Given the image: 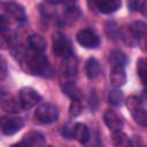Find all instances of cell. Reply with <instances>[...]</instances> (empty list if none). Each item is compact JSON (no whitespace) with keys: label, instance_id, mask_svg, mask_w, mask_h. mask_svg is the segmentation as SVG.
Returning a JSON list of instances; mask_svg holds the SVG:
<instances>
[{"label":"cell","instance_id":"obj_1","mask_svg":"<svg viewBox=\"0 0 147 147\" xmlns=\"http://www.w3.org/2000/svg\"><path fill=\"white\" fill-rule=\"evenodd\" d=\"M26 69L32 75L46 76L51 71L47 57L42 53H34L26 59Z\"/></svg>","mask_w":147,"mask_h":147},{"label":"cell","instance_id":"obj_2","mask_svg":"<svg viewBox=\"0 0 147 147\" xmlns=\"http://www.w3.org/2000/svg\"><path fill=\"white\" fill-rule=\"evenodd\" d=\"M126 106L131 111L134 122L140 126H147V110L142 107L140 100L137 96H129L126 100Z\"/></svg>","mask_w":147,"mask_h":147},{"label":"cell","instance_id":"obj_3","mask_svg":"<svg viewBox=\"0 0 147 147\" xmlns=\"http://www.w3.org/2000/svg\"><path fill=\"white\" fill-rule=\"evenodd\" d=\"M34 117L40 123L49 124L57 119L59 110L55 105L49 103V102H44L37 107V109L34 111Z\"/></svg>","mask_w":147,"mask_h":147},{"label":"cell","instance_id":"obj_4","mask_svg":"<svg viewBox=\"0 0 147 147\" xmlns=\"http://www.w3.org/2000/svg\"><path fill=\"white\" fill-rule=\"evenodd\" d=\"M53 52L56 56L64 59L72 54L71 42L64 33L56 32L53 34Z\"/></svg>","mask_w":147,"mask_h":147},{"label":"cell","instance_id":"obj_5","mask_svg":"<svg viewBox=\"0 0 147 147\" xmlns=\"http://www.w3.org/2000/svg\"><path fill=\"white\" fill-rule=\"evenodd\" d=\"M1 132L6 136H11L16 132H18L23 125L24 122L21 117L15 116H5L1 118Z\"/></svg>","mask_w":147,"mask_h":147},{"label":"cell","instance_id":"obj_6","mask_svg":"<svg viewBox=\"0 0 147 147\" xmlns=\"http://www.w3.org/2000/svg\"><path fill=\"white\" fill-rule=\"evenodd\" d=\"M18 99L24 109H30L40 101L41 96L36 90L31 87H23L18 92Z\"/></svg>","mask_w":147,"mask_h":147},{"label":"cell","instance_id":"obj_7","mask_svg":"<svg viewBox=\"0 0 147 147\" xmlns=\"http://www.w3.org/2000/svg\"><path fill=\"white\" fill-rule=\"evenodd\" d=\"M76 38L79 45L85 48H95L99 45V37L90 29H83L78 31Z\"/></svg>","mask_w":147,"mask_h":147},{"label":"cell","instance_id":"obj_8","mask_svg":"<svg viewBox=\"0 0 147 147\" xmlns=\"http://www.w3.org/2000/svg\"><path fill=\"white\" fill-rule=\"evenodd\" d=\"M103 119L106 125L110 131H113V133L121 131L123 127V119L114 110H107L103 115Z\"/></svg>","mask_w":147,"mask_h":147},{"label":"cell","instance_id":"obj_9","mask_svg":"<svg viewBox=\"0 0 147 147\" xmlns=\"http://www.w3.org/2000/svg\"><path fill=\"white\" fill-rule=\"evenodd\" d=\"M3 9L6 10V13L11 16L14 20L23 22L25 21V10L23 8L22 5L17 3V2H3Z\"/></svg>","mask_w":147,"mask_h":147},{"label":"cell","instance_id":"obj_10","mask_svg":"<svg viewBox=\"0 0 147 147\" xmlns=\"http://www.w3.org/2000/svg\"><path fill=\"white\" fill-rule=\"evenodd\" d=\"M110 84L115 87H121L126 83V74L124 67H111L109 74Z\"/></svg>","mask_w":147,"mask_h":147},{"label":"cell","instance_id":"obj_11","mask_svg":"<svg viewBox=\"0 0 147 147\" xmlns=\"http://www.w3.org/2000/svg\"><path fill=\"white\" fill-rule=\"evenodd\" d=\"M22 142H24L28 147H44L46 140L42 133L38 131H31L24 134Z\"/></svg>","mask_w":147,"mask_h":147},{"label":"cell","instance_id":"obj_12","mask_svg":"<svg viewBox=\"0 0 147 147\" xmlns=\"http://www.w3.org/2000/svg\"><path fill=\"white\" fill-rule=\"evenodd\" d=\"M92 5L95 6L96 9H98L100 13L110 14V13H114V11H116L117 9H119V7H121V1H117V0H105V1H96V2H93Z\"/></svg>","mask_w":147,"mask_h":147},{"label":"cell","instance_id":"obj_13","mask_svg":"<svg viewBox=\"0 0 147 147\" xmlns=\"http://www.w3.org/2000/svg\"><path fill=\"white\" fill-rule=\"evenodd\" d=\"M28 44L33 53H42L46 49V40L41 34L33 33L29 37Z\"/></svg>","mask_w":147,"mask_h":147},{"label":"cell","instance_id":"obj_14","mask_svg":"<svg viewBox=\"0 0 147 147\" xmlns=\"http://www.w3.org/2000/svg\"><path fill=\"white\" fill-rule=\"evenodd\" d=\"M129 31L132 34L133 39H136V40L147 38V24L145 22H141V21L133 22L130 25Z\"/></svg>","mask_w":147,"mask_h":147},{"label":"cell","instance_id":"obj_15","mask_svg":"<svg viewBox=\"0 0 147 147\" xmlns=\"http://www.w3.org/2000/svg\"><path fill=\"white\" fill-rule=\"evenodd\" d=\"M74 138L82 145H85L90 140L88 127L83 123H76L74 125Z\"/></svg>","mask_w":147,"mask_h":147},{"label":"cell","instance_id":"obj_16","mask_svg":"<svg viewBox=\"0 0 147 147\" xmlns=\"http://www.w3.org/2000/svg\"><path fill=\"white\" fill-rule=\"evenodd\" d=\"M2 109L9 114H17L24 108L18 98H8L2 100Z\"/></svg>","mask_w":147,"mask_h":147},{"label":"cell","instance_id":"obj_17","mask_svg":"<svg viewBox=\"0 0 147 147\" xmlns=\"http://www.w3.org/2000/svg\"><path fill=\"white\" fill-rule=\"evenodd\" d=\"M85 71H86V76H87L90 79H95V78L100 75V72H101L99 62H98L94 57H90V59L87 60V62H86Z\"/></svg>","mask_w":147,"mask_h":147},{"label":"cell","instance_id":"obj_18","mask_svg":"<svg viewBox=\"0 0 147 147\" xmlns=\"http://www.w3.org/2000/svg\"><path fill=\"white\" fill-rule=\"evenodd\" d=\"M113 145L114 147H133L131 139L122 131L113 133Z\"/></svg>","mask_w":147,"mask_h":147},{"label":"cell","instance_id":"obj_19","mask_svg":"<svg viewBox=\"0 0 147 147\" xmlns=\"http://www.w3.org/2000/svg\"><path fill=\"white\" fill-rule=\"evenodd\" d=\"M63 71L69 77H74L76 75V72H77V60H76V57L72 54L64 59Z\"/></svg>","mask_w":147,"mask_h":147},{"label":"cell","instance_id":"obj_20","mask_svg":"<svg viewBox=\"0 0 147 147\" xmlns=\"http://www.w3.org/2000/svg\"><path fill=\"white\" fill-rule=\"evenodd\" d=\"M109 62L111 67H124L126 63V56L123 52L115 49L111 51L109 54Z\"/></svg>","mask_w":147,"mask_h":147},{"label":"cell","instance_id":"obj_21","mask_svg":"<svg viewBox=\"0 0 147 147\" xmlns=\"http://www.w3.org/2000/svg\"><path fill=\"white\" fill-rule=\"evenodd\" d=\"M108 101L114 107L122 106V103L124 101V95H123L122 91L118 90V88H115V90L109 91V93H108Z\"/></svg>","mask_w":147,"mask_h":147},{"label":"cell","instance_id":"obj_22","mask_svg":"<svg viewBox=\"0 0 147 147\" xmlns=\"http://www.w3.org/2000/svg\"><path fill=\"white\" fill-rule=\"evenodd\" d=\"M137 72L141 83L147 87V60L139 59L137 62Z\"/></svg>","mask_w":147,"mask_h":147},{"label":"cell","instance_id":"obj_23","mask_svg":"<svg viewBox=\"0 0 147 147\" xmlns=\"http://www.w3.org/2000/svg\"><path fill=\"white\" fill-rule=\"evenodd\" d=\"M63 92H64L67 95H69L72 100H76V99L79 100V98H80V93H79L78 88H77L76 85L72 84V83H67V84L63 86Z\"/></svg>","mask_w":147,"mask_h":147},{"label":"cell","instance_id":"obj_24","mask_svg":"<svg viewBox=\"0 0 147 147\" xmlns=\"http://www.w3.org/2000/svg\"><path fill=\"white\" fill-rule=\"evenodd\" d=\"M83 108H82V103L78 99L72 100L69 107V116L70 117H77L78 115H80Z\"/></svg>","mask_w":147,"mask_h":147},{"label":"cell","instance_id":"obj_25","mask_svg":"<svg viewBox=\"0 0 147 147\" xmlns=\"http://www.w3.org/2000/svg\"><path fill=\"white\" fill-rule=\"evenodd\" d=\"M1 80L5 79L6 75H7V65H6V61L3 57H1Z\"/></svg>","mask_w":147,"mask_h":147},{"label":"cell","instance_id":"obj_26","mask_svg":"<svg viewBox=\"0 0 147 147\" xmlns=\"http://www.w3.org/2000/svg\"><path fill=\"white\" fill-rule=\"evenodd\" d=\"M140 10L147 16V2H141V7H140Z\"/></svg>","mask_w":147,"mask_h":147},{"label":"cell","instance_id":"obj_27","mask_svg":"<svg viewBox=\"0 0 147 147\" xmlns=\"http://www.w3.org/2000/svg\"><path fill=\"white\" fill-rule=\"evenodd\" d=\"M10 147H28V146H26L24 142H22V141H21V142H16V144L11 145Z\"/></svg>","mask_w":147,"mask_h":147},{"label":"cell","instance_id":"obj_28","mask_svg":"<svg viewBox=\"0 0 147 147\" xmlns=\"http://www.w3.org/2000/svg\"><path fill=\"white\" fill-rule=\"evenodd\" d=\"M48 147H53V146H48Z\"/></svg>","mask_w":147,"mask_h":147}]
</instances>
